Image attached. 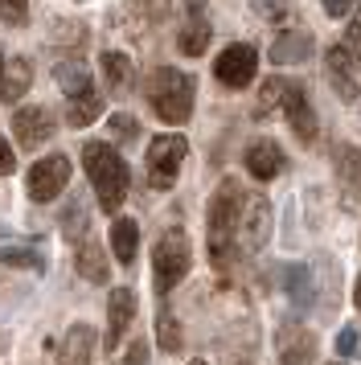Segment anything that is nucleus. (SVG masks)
Listing matches in <instances>:
<instances>
[{
  "instance_id": "nucleus-1",
  "label": "nucleus",
  "mask_w": 361,
  "mask_h": 365,
  "mask_svg": "<svg viewBox=\"0 0 361 365\" xmlns=\"http://www.w3.org/2000/svg\"><path fill=\"white\" fill-rule=\"evenodd\" d=\"M243 185L234 181V177H226V181L218 185V193H213L210 201V255L218 267L230 263V255L238 250V217H243Z\"/></svg>"
},
{
  "instance_id": "nucleus-2",
  "label": "nucleus",
  "mask_w": 361,
  "mask_h": 365,
  "mask_svg": "<svg viewBox=\"0 0 361 365\" xmlns=\"http://www.w3.org/2000/svg\"><path fill=\"white\" fill-rule=\"evenodd\" d=\"M82 165H86V177H91V185H95V193H98V205L115 214L123 205V197H128V165H123V156L111 144L91 140L82 148Z\"/></svg>"
},
{
  "instance_id": "nucleus-3",
  "label": "nucleus",
  "mask_w": 361,
  "mask_h": 365,
  "mask_svg": "<svg viewBox=\"0 0 361 365\" xmlns=\"http://www.w3.org/2000/svg\"><path fill=\"white\" fill-rule=\"evenodd\" d=\"M148 99L164 123H185L193 115V78L173 66H161L148 78Z\"/></svg>"
},
{
  "instance_id": "nucleus-4",
  "label": "nucleus",
  "mask_w": 361,
  "mask_h": 365,
  "mask_svg": "<svg viewBox=\"0 0 361 365\" xmlns=\"http://www.w3.org/2000/svg\"><path fill=\"white\" fill-rule=\"evenodd\" d=\"M193 263V247H189V234L185 230H168L152 250V271H156V296H168Z\"/></svg>"
},
{
  "instance_id": "nucleus-5",
  "label": "nucleus",
  "mask_w": 361,
  "mask_h": 365,
  "mask_svg": "<svg viewBox=\"0 0 361 365\" xmlns=\"http://www.w3.org/2000/svg\"><path fill=\"white\" fill-rule=\"evenodd\" d=\"M185 156H189V140L185 135H177V132L156 135L148 144V181H152V189H173Z\"/></svg>"
},
{
  "instance_id": "nucleus-6",
  "label": "nucleus",
  "mask_w": 361,
  "mask_h": 365,
  "mask_svg": "<svg viewBox=\"0 0 361 365\" xmlns=\"http://www.w3.org/2000/svg\"><path fill=\"white\" fill-rule=\"evenodd\" d=\"M271 238V205L267 197H246L243 201V217H238V247L243 250H263V242Z\"/></svg>"
},
{
  "instance_id": "nucleus-7",
  "label": "nucleus",
  "mask_w": 361,
  "mask_h": 365,
  "mask_svg": "<svg viewBox=\"0 0 361 365\" xmlns=\"http://www.w3.org/2000/svg\"><path fill=\"white\" fill-rule=\"evenodd\" d=\"M255 70H259V53H255V46H226V50H222V58L213 62L218 83L234 86V91L250 83V78H255Z\"/></svg>"
},
{
  "instance_id": "nucleus-8",
  "label": "nucleus",
  "mask_w": 361,
  "mask_h": 365,
  "mask_svg": "<svg viewBox=\"0 0 361 365\" xmlns=\"http://www.w3.org/2000/svg\"><path fill=\"white\" fill-rule=\"evenodd\" d=\"M70 181V160L66 156H46L29 168V197L33 201H54Z\"/></svg>"
},
{
  "instance_id": "nucleus-9",
  "label": "nucleus",
  "mask_w": 361,
  "mask_h": 365,
  "mask_svg": "<svg viewBox=\"0 0 361 365\" xmlns=\"http://www.w3.org/2000/svg\"><path fill=\"white\" fill-rule=\"evenodd\" d=\"M275 353L283 365H312V357H316V336H312V329H300L295 320H288L275 332Z\"/></svg>"
},
{
  "instance_id": "nucleus-10",
  "label": "nucleus",
  "mask_w": 361,
  "mask_h": 365,
  "mask_svg": "<svg viewBox=\"0 0 361 365\" xmlns=\"http://www.w3.org/2000/svg\"><path fill=\"white\" fill-rule=\"evenodd\" d=\"M325 70H328V83L337 86V95H341L345 103H353L361 95V66L349 58L345 46H332V50L325 53Z\"/></svg>"
},
{
  "instance_id": "nucleus-11",
  "label": "nucleus",
  "mask_w": 361,
  "mask_h": 365,
  "mask_svg": "<svg viewBox=\"0 0 361 365\" xmlns=\"http://www.w3.org/2000/svg\"><path fill=\"white\" fill-rule=\"evenodd\" d=\"M131 316H136V292L131 287H115L107 296V349H115L123 341Z\"/></svg>"
},
{
  "instance_id": "nucleus-12",
  "label": "nucleus",
  "mask_w": 361,
  "mask_h": 365,
  "mask_svg": "<svg viewBox=\"0 0 361 365\" xmlns=\"http://www.w3.org/2000/svg\"><path fill=\"white\" fill-rule=\"evenodd\" d=\"M13 132L21 140V148H41V140L54 135V123H49L46 107H21L13 115Z\"/></svg>"
},
{
  "instance_id": "nucleus-13",
  "label": "nucleus",
  "mask_w": 361,
  "mask_h": 365,
  "mask_svg": "<svg viewBox=\"0 0 361 365\" xmlns=\"http://www.w3.org/2000/svg\"><path fill=\"white\" fill-rule=\"evenodd\" d=\"M279 107H283L288 119H292V132L312 144V140H316V115H312V103H308V95H304V86L288 83V95H283Z\"/></svg>"
},
{
  "instance_id": "nucleus-14",
  "label": "nucleus",
  "mask_w": 361,
  "mask_h": 365,
  "mask_svg": "<svg viewBox=\"0 0 361 365\" xmlns=\"http://www.w3.org/2000/svg\"><path fill=\"white\" fill-rule=\"evenodd\" d=\"M283 148H279L275 140H255L250 148H246V168H250V177L255 181H271L283 173Z\"/></svg>"
},
{
  "instance_id": "nucleus-15",
  "label": "nucleus",
  "mask_w": 361,
  "mask_h": 365,
  "mask_svg": "<svg viewBox=\"0 0 361 365\" xmlns=\"http://www.w3.org/2000/svg\"><path fill=\"white\" fill-rule=\"evenodd\" d=\"M312 53V34L308 29H288L271 41V62L275 66H292V62H304Z\"/></svg>"
},
{
  "instance_id": "nucleus-16",
  "label": "nucleus",
  "mask_w": 361,
  "mask_h": 365,
  "mask_svg": "<svg viewBox=\"0 0 361 365\" xmlns=\"http://www.w3.org/2000/svg\"><path fill=\"white\" fill-rule=\"evenodd\" d=\"M337 177H341L345 205L353 210V205H357V193H361V156H357V148H349V144L337 148Z\"/></svg>"
},
{
  "instance_id": "nucleus-17",
  "label": "nucleus",
  "mask_w": 361,
  "mask_h": 365,
  "mask_svg": "<svg viewBox=\"0 0 361 365\" xmlns=\"http://www.w3.org/2000/svg\"><path fill=\"white\" fill-rule=\"evenodd\" d=\"M91 349H95V329L91 324H74L62 341L58 365H91Z\"/></svg>"
},
{
  "instance_id": "nucleus-18",
  "label": "nucleus",
  "mask_w": 361,
  "mask_h": 365,
  "mask_svg": "<svg viewBox=\"0 0 361 365\" xmlns=\"http://www.w3.org/2000/svg\"><path fill=\"white\" fill-rule=\"evenodd\" d=\"M33 83V66L29 58H9L0 70V99H21Z\"/></svg>"
},
{
  "instance_id": "nucleus-19",
  "label": "nucleus",
  "mask_w": 361,
  "mask_h": 365,
  "mask_svg": "<svg viewBox=\"0 0 361 365\" xmlns=\"http://www.w3.org/2000/svg\"><path fill=\"white\" fill-rule=\"evenodd\" d=\"M74 267H78L82 279L91 283H107V255H103V247H98L95 238H86L78 250H74Z\"/></svg>"
},
{
  "instance_id": "nucleus-20",
  "label": "nucleus",
  "mask_w": 361,
  "mask_h": 365,
  "mask_svg": "<svg viewBox=\"0 0 361 365\" xmlns=\"http://www.w3.org/2000/svg\"><path fill=\"white\" fill-rule=\"evenodd\" d=\"M98 111H103V95H98L95 86H86L82 95H74L70 99V107H66V119L74 123V128H86V123H95Z\"/></svg>"
},
{
  "instance_id": "nucleus-21",
  "label": "nucleus",
  "mask_w": 361,
  "mask_h": 365,
  "mask_svg": "<svg viewBox=\"0 0 361 365\" xmlns=\"http://www.w3.org/2000/svg\"><path fill=\"white\" fill-rule=\"evenodd\" d=\"M177 46H180V53H189V58L205 53V46H210V25H205V17H201V13H193V17L180 25Z\"/></svg>"
},
{
  "instance_id": "nucleus-22",
  "label": "nucleus",
  "mask_w": 361,
  "mask_h": 365,
  "mask_svg": "<svg viewBox=\"0 0 361 365\" xmlns=\"http://www.w3.org/2000/svg\"><path fill=\"white\" fill-rule=\"evenodd\" d=\"M283 287H288L292 304H300V308H308L312 296H316V287H312V275H308V267H304V263L283 267Z\"/></svg>"
},
{
  "instance_id": "nucleus-23",
  "label": "nucleus",
  "mask_w": 361,
  "mask_h": 365,
  "mask_svg": "<svg viewBox=\"0 0 361 365\" xmlns=\"http://www.w3.org/2000/svg\"><path fill=\"white\" fill-rule=\"evenodd\" d=\"M136 242H140V226L131 222V217H119L111 226V250L119 263H131L136 259Z\"/></svg>"
},
{
  "instance_id": "nucleus-24",
  "label": "nucleus",
  "mask_w": 361,
  "mask_h": 365,
  "mask_svg": "<svg viewBox=\"0 0 361 365\" xmlns=\"http://www.w3.org/2000/svg\"><path fill=\"white\" fill-rule=\"evenodd\" d=\"M54 83L62 86L70 99H74V95H82V91L91 86V74H86V66H82V62H58V70H54Z\"/></svg>"
},
{
  "instance_id": "nucleus-25",
  "label": "nucleus",
  "mask_w": 361,
  "mask_h": 365,
  "mask_svg": "<svg viewBox=\"0 0 361 365\" xmlns=\"http://www.w3.org/2000/svg\"><path fill=\"white\" fill-rule=\"evenodd\" d=\"M103 74H107V86H111V91H128L131 86L128 53H103Z\"/></svg>"
},
{
  "instance_id": "nucleus-26",
  "label": "nucleus",
  "mask_w": 361,
  "mask_h": 365,
  "mask_svg": "<svg viewBox=\"0 0 361 365\" xmlns=\"http://www.w3.org/2000/svg\"><path fill=\"white\" fill-rule=\"evenodd\" d=\"M0 263L9 267H29V271H46V255L33 247H4L0 250Z\"/></svg>"
},
{
  "instance_id": "nucleus-27",
  "label": "nucleus",
  "mask_w": 361,
  "mask_h": 365,
  "mask_svg": "<svg viewBox=\"0 0 361 365\" xmlns=\"http://www.w3.org/2000/svg\"><path fill=\"white\" fill-rule=\"evenodd\" d=\"M156 341H161L164 353H177L180 349V329H177V320L168 316V308H161V316H156Z\"/></svg>"
},
{
  "instance_id": "nucleus-28",
  "label": "nucleus",
  "mask_w": 361,
  "mask_h": 365,
  "mask_svg": "<svg viewBox=\"0 0 361 365\" xmlns=\"http://www.w3.org/2000/svg\"><path fill=\"white\" fill-rule=\"evenodd\" d=\"M283 95H288V78H267L263 91H259V115L263 111H271V107H279Z\"/></svg>"
},
{
  "instance_id": "nucleus-29",
  "label": "nucleus",
  "mask_w": 361,
  "mask_h": 365,
  "mask_svg": "<svg viewBox=\"0 0 361 365\" xmlns=\"http://www.w3.org/2000/svg\"><path fill=\"white\" fill-rule=\"evenodd\" d=\"M107 123H111V135L119 140V144H131V140H136V132H140V123H136L131 115H123V111H119V115H111Z\"/></svg>"
},
{
  "instance_id": "nucleus-30",
  "label": "nucleus",
  "mask_w": 361,
  "mask_h": 365,
  "mask_svg": "<svg viewBox=\"0 0 361 365\" xmlns=\"http://www.w3.org/2000/svg\"><path fill=\"white\" fill-rule=\"evenodd\" d=\"M136 4V13L148 21H164L168 17V9H173V0H131Z\"/></svg>"
},
{
  "instance_id": "nucleus-31",
  "label": "nucleus",
  "mask_w": 361,
  "mask_h": 365,
  "mask_svg": "<svg viewBox=\"0 0 361 365\" xmlns=\"http://www.w3.org/2000/svg\"><path fill=\"white\" fill-rule=\"evenodd\" d=\"M62 226H66V238H74V234L86 230V210H82V201H74V205L62 214Z\"/></svg>"
},
{
  "instance_id": "nucleus-32",
  "label": "nucleus",
  "mask_w": 361,
  "mask_h": 365,
  "mask_svg": "<svg viewBox=\"0 0 361 365\" xmlns=\"http://www.w3.org/2000/svg\"><path fill=\"white\" fill-rule=\"evenodd\" d=\"M29 13V0H0V21H9V25H21Z\"/></svg>"
},
{
  "instance_id": "nucleus-33",
  "label": "nucleus",
  "mask_w": 361,
  "mask_h": 365,
  "mask_svg": "<svg viewBox=\"0 0 361 365\" xmlns=\"http://www.w3.org/2000/svg\"><path fill=\"white\" fill-rule=\"evenodd\" d=\"M337 353H341V357H353V353H357V329H341V336H337Z\"/></svg>"
},
{
  "instance_id": "nucleus-34",
  "label": "nucleus",
  "mask_w": 361,
  "mask_h": 365,
  "mask_svg": "<svg viewBox=\"0 0 361 365\" xmlns=\"http://www.w3.org/2000/svg\"><path fill=\"white\" fill-rule=\"evenodd\" d=\"M345 50H349V58L361 66V17L349 25V46H345Z\"/></svg>"
},
{
  "instance_id": "nucleus-35",
  "label": "nucleus",
  "mask_w": 361,
  "mask_h": 365,
  "mask_svg": "<svg viewBox=\"0 0 361 365\" xmlns=\"http://www.w3.org/2000/svg\"><path fill=\"white\" fill-rule=\"evenodd\" d=\"M259 17H283V0H255Z\"/></svg>"
},
{
  "instance_id": "nucleus-36",
  "label": "nucleus",
  "mask_w": 361,
  "mask_h": 365,
  "mask_svg": "<svg viewBox=\"0 0 361 365\" xmlns=\"http://www.w3.org/2000/svg\"><path fill=\"white\" fill-rule=\"evenodd\" d=\"M13 168H16V160H13V148H9V144L0 140V177H9Z\"/></svg>"
},
{
  "instance_id": "nucleus-37",
  "label": "nucleus",
  "mask_w": 361,
  "mask_h": 365,
  "mask_svg": "<svg viewBox=\"0 0 361 365\" xmlns=\"http://www.w3.org/2000/svg\"><path fill=\"white\" fill-rule=\"evenodd\" d=\"M320 4H325V13H328V17H345L353 0H320Z\"/></svg>"
},
{
  "instance_id": "nucleus-38",
  "label": "nucleus",
  "mask_w": 361,
  "mask_h": 365,
  "mask_svg": "<svg viewBox=\"0 0 361 365\" xmlns=\"http://www.w3.org/2000/svg\"><path fill=\"white\" fill-rule=\"evenodd\" d=\"M144 357H148V349H144V341H136V345L128 349V361H123V365H144Z\"/></svg>"
},
{
  "instance_id": "nucleus-39",
  "label": "nucleus",
  "mask_w": 361,
  "mask_h": 365,
  "mask_svg": "<svg viewBox=\"0 0 361 365\" xmlns=\"http://www.w3.org/2000/svg\"><path fill=\"white\" fill-rule=\"evenodd\" d=\"M353 304L361 308V275H357V287H353Z\"/></svg>"
},
{
  "instance_id": "nucleus-40",
  "label": "nucleus",
  "mask_w": 361,
  "mask_h": 365,
  "mask_svg": "<svg viewBox=\"0 0 361 365\" xmlns=\"http://www.w3.org/2000/svg\"><path fill=\"white\" fill-rule=\"evenodd\" d=\"M4 234H9V226H0V238H4Z\"/></svg>"
},
{
  "instance_id": "nucleus-41",
  "label": "nucleus",
  "mask_w": 361,
  "mask_h": 365,
  "mask_svg": "<svg viewBox=\"0 0 361 365\" xmlns=\"http://www.w3.org/2000/svg\"><path fill=\"white\" fill-rule=\"evenodd\" d=\"M189 365H205V361H189Z\"/></svg>"
},
{
  "instance_id": "nucleus-42",
  "label": "nucleus",
  "mask_w": 361,
  "mask_h": 365,
  "mask_svg": "<svg viewBox=\"0 0 361 365\" xmlns=\"http://www.w3.org/2000/svg\"><path fill=\"white\" fill-rule=\"evenodd\" d=\"M0 70H4V58H0Z\"/></svg>"
}]
</instances>
